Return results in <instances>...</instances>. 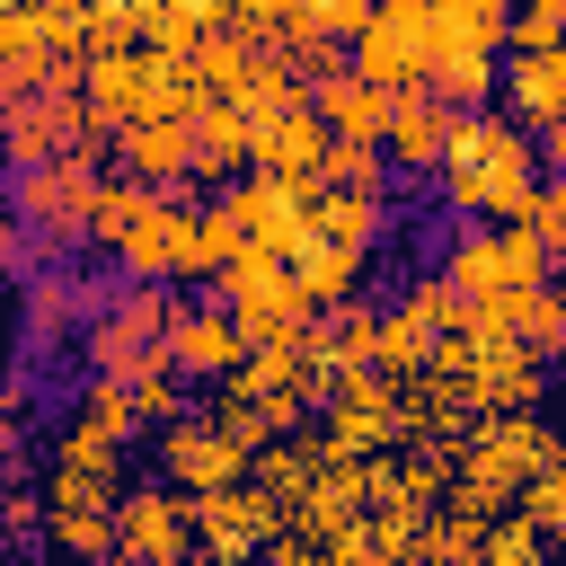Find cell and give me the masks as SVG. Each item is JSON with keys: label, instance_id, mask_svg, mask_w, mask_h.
I'll use <instances>...</instances> for the list:
<instances>
[{"label": "cell", "instance_id": "6da1fadb", "mask_svg": "<svg viewBox=\"0 0 566 566\" xmlns=\"http://www.w3.org/2000/svg\"><path fill=\"white\" fill-rule=\"evenodd\" d=\"M133 495V442L88 424L80 407L44 433L35 478V548L44 566H115V504Z\"/></svg>", "mask_w": 566, "mask_h": 566}, {"label": "cell", "instance_id": "7a4b0ae2", "mask_svg": "<svg viewBox=\"0 0 566 566\" xmlns=\"http://www.w3.org/2000/svg\"><path fill=\"white\" fill-rule=\"evenodd\" d=\"M531 186H539V142L513 115H495V106L460 115V133H451V150L433 168L442 212H460V230L469 221H513L531 203Z\"/></svg>", "mask_w": 566, "mask_h": 566}, {"label": "cell", "instance_id": "3957f363", "mask_svg": "<svg viewBox=\"0 0 566 566\" xmlns=\"http://www.w3.org/2000/svg\"><path fill=\"white\" fill-rule=\"evenodd\" d=\"M557 460H566V433H557L548 416H486V424H469L460 451H451V495H469V504H486V513H513L522 486L548 478Z\"/></svg>", "mask_w": 566, "mask_h": 566}, {"label": "cell", "instance_id": "277c9868", "mask_svg": "<svg viewBox=\"0 0 566 566\" xmlns=\"http://www.w3.org/2000/svg\"><path fill=\"white\" fill-rule=\"evenodd\" d=\"M168 318H177V292L168 283H124L88 310L80 327V363L88 380H142L150 363H168Z\"/></svg>", "mask_w": 566, "mask_h": 566}, {"label": "cell", "instance_id": "5b68a950", "mask_svg": "<svg viewBox=\"0 0 566 566\" xmlns=\"http://www.w3.org/2000/svg\"><path fill=\"white\" fill-rule=\"evenodd\" d=\"M433 274H442L460 301H504V292H548V283H557V265H548L513 221H469Z\"/></svg>", "mask_w": 566, "mask_h": 566}, {"label": "cell", "instance_id": "8992f818", "mask_svg": "<svg viewBox=\"0 0 566 566\" xmlns=\"http://www.w3.org/2000/svg\"><path fill=\"white\" fill-rule=\"evenodd\" d=\"M97 159H44L9 177V212L35 248H88V195H97Z\"/></svg>", "mask_w": 566, "mask_h": 566}, {"label": "cell", "instance_id": "52a82bcc", "mask_svg": "<svg viewBox=\"0 0 566 566\" xmlns=\"http://www.w3.org/2000/svg\"><path fill=\"white\" fill-rule=\"evenodd\" d=\"M212 301L239 318V336L248 345H283V336H301V327H318V310L301 301V283L274 265V256H230L221 274H212Z\"/></svg>", "mask_w": 566, "mask_h": 566}, {"label": "cell", "instance_id": "ba28073f", "mask_svg": "<svg viewBox=\"0 0 566 566\" xmlns=\"http://www.w3.org/2000/svg\"><path fill=\"white\" fill-rule=\"evenodd\" d=\"M97 150H106V133L88 124L80 88H44V97H27V106L0 115V159H9V177H18V168H44V159H97Z\"/></svg>", "mask_w": 566, "mask_h": 566}, {"label": "cell", "instance_id": "9c48e42d", "mask_svg": "<svg viewBox=\"0 0 566 566\" xmlns=\"http://www.w3.org/2000/svg\"><path fill=\"white\" fill-rule=\"evenodd\" d=\"M424 44H433V9L424 0H371V18L345 44V62H354V80L398 97V88H424Z\"/></svg>", "mask_w": 566, "mask_h": 566}, {"label": "cell", "instance_id": "30bf717a", "mask_svg": "<svg viewBox=\"0 0 566 566\" xmlns=\"http://www.w3.org/2000/svg\"><path fill=\"white\" fill-rule=\"evenodd\" d=\"M212 212L230 221V239L248 248V256H292L301 239H310V186H274V177H230V186H212Z\"/></svg>", "mask_w": 566, "mask_h": 566}, {"label": "cell", "instance_id": "8fae6325", "mask_svg": "<svg viewBox=\"0 0 566 566\" xmlns=\"http://www.w3.org/2000/svg\"><path fill=\"white\" fill-rule=\"evenodd\" d=\"M186 239H195V195L186 186H150L106 265L124 283H186Z\"/></svg>", "mask_w": 566, "mask_h": 566}, {"label": "cell", "instance_id": "7c38bea8", "mask_svg": "<svg viewBox=\"0 0 566 566\" xmlns=\"http://www.w3.org/2000/svg\"><path fill=\"white\" fill-rule=\"evenodd\" d=\"M318 424L336 433V451H354V460H389V451L407 442V398H398L389 371H345V380L327 389Z\"/></svg>", "mask_w": 566, "mask_h": 566}, {"label": "cell", "instance_id": "4fadbf2b", "mask_svg": "<svg viewBox=\"0 0 566 566\" xmlns=\"http://www.w3.org/2000/svg\"><path fill=\"white\" fill-rule=\"evenodd\" d=\"M195 495L177 486H133L115 504V566H195Z\"/></svg>", "mask_w": 566, "mask_h": 566}, {"label": "cell", "instance_id": "5bb4252c", "mask_svg": "<svg viewBox=\"0 0 566 566\" xmlns=\"http://www.w3.org/2000/svg\"><path fill=\"white\" fill-rule=\"evenodd\" d=\"M248 460L256 451H239L212 416H177V424H159V486H177V495H212V486H239L248 478Z\"/></svg>", "mask_w": 566, "mask_h": 566}, {"label": "cell", "instance_id": "9a60e30c", "mask_svg": "<svg viewBox=\"0 0 566 566\" xmlns=\"http://www.w3.org/2000/svg\"><path fill=\"white\" fill-rule=\"evenodd\" d=\"M274 531H283V513H274V495H265L256 478H239V486H212V495H195V548H203L212 566H230V557H256V548H274Z\"/></svg>", "mask_w": 566, "mask_h": 566}, {"label": "cell", "instance_id": "2e32d148", "mask_svg": "<svg viewBox=\"0 0 566 566\" xmlns=\"http://www.w3.org/2000/svg\"><path fill=\"white\" fill-rule=\"evenodd\" d=\"M256 345L239 336V318L221 310V301H177V318H168V363L203 389V380H230L239 363H248Z\"/></svg>", "mask_w": 566, "mask_h": 566}, {"label": "cell", "instance_id": "e0dca14e", "mask_svg": "<svg viewBox=\"0 0 566 566\" xmlns=\"http://www.w3.org/2000/svg\"><path fill=\"white\" fill-rule=\"evenodd\" d=\"M451 133H460V115H451L433 88H398V97H389V124H380V159L407 168V177H433L442 150H451Z\"/></svg>", "mask_w": 566, "mask_h": 566}, {"label": "cell", "instance_id": "ac0fdd59", "mask_svg": "<svg viewBox=\"0 0 566 566\" xmlns=\"http://www.w3.org/2000/svg\"><path fill=\"white\" fill-rule=\"evenodd\" d=\"M318 168H327V124H318L310 106L265 115V124L248 133V177H274V186H318Z\"/></svg>", "mask_w": 566, "mask_h": 566}, {"label": "cell", "instance_id": "d6986e66", "mask_svg": "<svg viewBox=\"0 0 566 566\" xmlns=\"http://www.w3.org/2000/svg\"><path fill=\"white\" fill-rule=\"evenodd\" d=\"M283 274L301 283V301L327 318V310H345V301H363V283H371V248H345V239H301L292 256H283Z\"/></svg>", "mask_w": 566, "mask_h": 566}, {"label": "cell", "instance_id": "ffe728a7", "mask_svg": "<svg viewBox=\"0 0 566 566\" xmlns=\"http://www.w3.org/2000/svg\"><path fill=\"white\" fill-rule=\"evenodd\" d=\"M495 88H504L495 115H513L531 142H539L548 124H566V53H504Z\"/></svg>", "mask_w": 566, "mask_h": 566}, {"label": "cell", "instance_id": "44dd1931", "mask_svg": "<svg viewBox=\"0 0 566 566\" xmlns=\"http://www.w3.org/2000/svg\"><path fill=\"white\" fill-rule=\"evenodd\" d=\"M310 115L327 124V142H371V150H380V124H389V97H380L371 80H354V62H345V71H327V80L310 88Z\"/></svg>", "mask_w": 566, "mask_h": 566}, {"label": "cell", "instance_id": "7402d4cb", "mask_svg": "<svg viewBox=\"0 0 566 566\" xmlns=\"http://www.w3.org/2000/svg\"><path fill=\"white\" fill-rule=\"evenodd\" d=\"M97 301H106V292L71 283V274H27V345H35V354L80 345V327H88V310H97Z\"/></svg>", "mask_w": 566, "mask_h": 566}, {"label": "cell", "instance_id": "603a6c76", "mask_svg": "<svg viewBox=\"0 0 566 566\" xmlns=\"http://www.w3.org/2000/svg\"><path fill=\"white\" fill-rule=\"evenodd\" d=\"M115 159L142 186H195V133L186 124H133V133H115Z\"/></svg>", "mask_w": 566, "mask_h": 566}, {"label": "cell", "instance_id": "cb8c5ba5", "mask_svg": "<svg viewBox=\"0 0 566 566\" xmlns=\"http://www.w3.org/2000/svg\"><path fill=\"white\" fill-rule=\"evenodd\" d=\"M186 133H195V177H203V186H230V177H248V133H256V124H248L239 106H212V97H203Z\"/></svg>", "mask_w": 566, "mask_h": 566}, {"label": "cell", "instance_id": "d4e9b609", "mask_svg": "<svg viewBox=\"0 0 566 566\" xmlns=\"http://www.w3.org/2000/svg\"><path fill=\"white\" fill-rule=\"evenodd\" d=\"M433 336H442V327H433V318H424L407 292H398V301H380V354H371V371L416 380V371L433 363Z\"/></svg>", "mask_w": 566, "mask_h": 566}, {"label": "cell", "instance_id": "484cf974", "mask_svg": "<svg viewBox=\"0 0 566 566\" xmlns=\"http://www.w3.org/2000/svg\"><path fill=\"white\" fill-rule=\"evenodd\" d=\"M133 9H142V44H150V53H195V44L221 27L230 0H133Z\"/></svg>", "mask_w": 566, "mask_h": 566}, {"label": "cell", "instance_id": "4316f807", "mask_svg": "<svg viewBox=\"0 0 566 566\" xmlns=\"http://www.w3.org/2000/svg\"><path fill=\"white\" fill-rule=\"evenodd\" d=\"M310 230H318V239H345V248H380L389 203H371V195H336V186H310Z\"/></svg>", "mask_w": 566, "mask_h": 566}, {"label": "cell", "instance_id": "83f0119b", "mask_svg": "<svg viewBox=\"0 0 566 566\" xmlns=\"http://www.w3.org/2000/svg\"><path fill=\"white\" fill-rule=\"evenodd\" d=\"M318 186H336V195H371V203H389V159H380L371 142H327V168H318Z\"/></svg>", "mask_w": 566, "mask_h": 566}, {"label": "cell", "instance_id": "f1b7e54d", "mask_svg": "<svg viewBox=\"0 0 566 566\" xmlns=\"http://www.w3.org/2000/svg\"><path fill=\"white\" fill-rule=\"evenodd\" d=\"M513 230H522L548 265H566V186H557V177H539V186H531V203L513 212Z\"/></svg>", "mask_w": 566, "mask_h": 566}, {"label": "cell", "instance_id": "f546056e", "mask_svg": "<svg viewBox=\"0 0 566 566\" xmlns=\"http://www.w3.org/2000/svg\"><path fill=\"white\" fill-rule=\"evenodd\" d=\"M124 389H133V407H142V424H150V433H159V424H177V416L195 407V380H186L177 363H150V371H142V380H124Z\"/></svg>", "mask_w": 566, "mask_h": 566}, {"label": "cell", "instance_id": "4dcf8cb0", "mask_svg": "<svg viewBox=\"0 0 566 566\" xmlns=\"http://www.w3.org/2000/svg\"><path fill=\"white\" fill-rule=\"evenodd\" d=\"M504 53H566V0H513Z\"/></svg>", "mask_w": 566, "mask_h": 566}, {"label": "cell", "instance_id": "1f68e13d", "mask_svg": "<svg viewBox=\"0 0 566 566\" xmlns=\"http://www.w3.org/2000/svg\"><path fill=\"white\" fill-rule=\"evenodd\" d=\"M71 407H80L88 424H106L115 442H142V407H133V389H124V380H88Z\"/></svg>", "mask_w": 566, "mask_h": 566}, {"label": "cell", "instance_id": "d6a6232c", "mask_svg": "<svg viewBox=\"0 0 566 566\" xmlns=\"http://www.w3.org/2000/svg\"><path fill=\"white\" fill-rule=\"evenodd\" d=\"M407 301H416V310H424V318H433V327H442V336H451V327H460V318H469V301H460V292H451V283H442V274H416V283H407Z\"/></svg>", "mask_w": 566, "mask_h": 566}, {"label": "cell", "instance_id": "836d02e7", "mask_svg": "<svg viewBox=\"0 0 566 566\" xmlns=\"http://www.w3.org/2000/svg\"><path fill=\"white\" fill-rule=\"evenodd\" d=\"M0 265H9V274L27 265V230H18V212H9V195H0Z\"/></svg>", "mask_w": 566, "mask_h": 566}, {"label": "cell", "instance_id": "e575fe53", "mask_svg": "<svg viewBox=\"0 0 566 566\" xmlns=\"http://www.w3.org/2000/svg\"><path fill=\"white\" fill-rule=\"evenodd\" d=\"M539 177H557V186H566V124H548V133H539Z\"/></svg>", "mask_w": 566, "mask_h": 566}, {"label": "cell", "instance_id": "d590c367", "mask_svg": "<svg viewBox=\"0 0 566 566\" xmlns=\"http://www.w3.org/2000/svg\"><path fill=\"white\" fill-rule=\"evenodd\" d=\"M230 566H274V557H265V548H256V557H230Z\"/></svg>", "mask_w": 566, "mask_h": 566}, {"label": "cell", "instance_id": "8d00e7d4", "mask_svg": "<svg viewBox=\"0 0 566 566\" xmlns=\"http://www.w3.org/2000/svg\"><path fill=\"white\" fill-rule=\"evenodd\" d=\"M557 371H566V363H557Z\"/></svg>", "mask_w": 566, "mask_h": 566}, {"label": "cell", "instance_id": "74e56055", "mask_svg": "<svg viewBox=\"0 0 566 566\" xmlns=\"http://www.w3.org/2000/svg\"><path fill=\"white\" fill-rule=\"evenodd\" d=\"M0 9H9V0H0Z\"/></svg>", "mask_w": 566, "mask_h": 566}]
</instances>
